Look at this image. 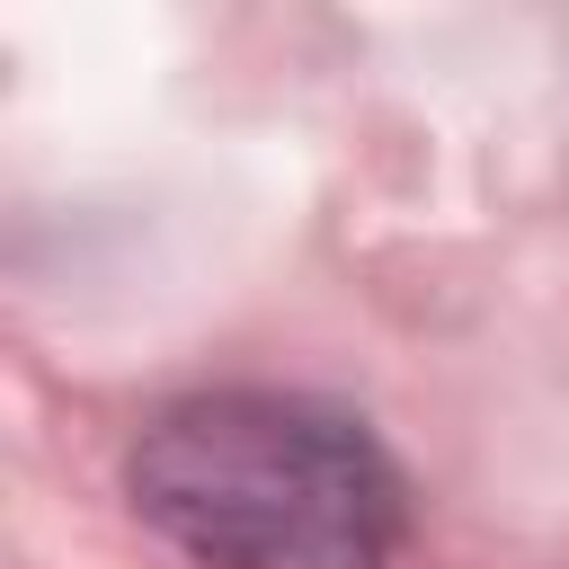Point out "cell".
Instances as JSON below:
<instances>
[{
    "label": "cell",
    "instance_id": "6da1fadb",
    "mask_svg": "<svg viewBox=\"0 0 569 569\" xmlns=\"http://www.w3.org/2000/svg\"><path fill=\"white\" fill-rule=\"evenodd\" d=\"M151 533L204 569H391L409 489L391 453L293 391H196L124 462Z\"/></svg>",
    "mask_w": 569,
    "mask_h": 569
}]
</instances>
